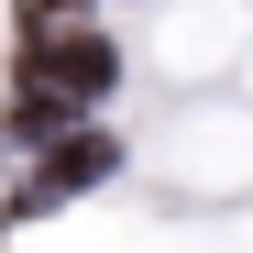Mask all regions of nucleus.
Masks as SVG:
<instances>
[{"instance_id": "1", "label": "nucleus", "mask_w": 253, "mask_h": 253, "mask_svg": "<svg viewBox=\"0 0 253 253\" xmlns=\"http://www.w3.org/2000/svg\"><path fill=\"white\" fill-rule=\"evenodd\" d=\"M110 165H121V143H99V132H66V154H55L44 176L22 187V209H55L66 187H88V176H110Z\"/></svg>"}]
</instances>
